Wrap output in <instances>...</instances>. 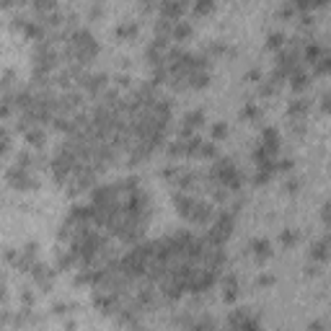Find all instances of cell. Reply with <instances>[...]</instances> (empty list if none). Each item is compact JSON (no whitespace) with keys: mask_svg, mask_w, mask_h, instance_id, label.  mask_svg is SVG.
I'll return each mask as SVG.
<instances>
[{"mask_svg":"<svg viewBox=\"0 0 331 331\" xmlns=\"http://www.w3.org/2000/svg\"><path fill=\"white\" fill-rule=\"evenodd\" d=\"M259 106H256V104H246L243 109H241V117L243 119H259Z\"/></svg>","mask_w":331,"mask_h":331,"instance_id":"d4e9b609","label":"cell"},{"mask_svg":"<svg viewBox=\"0 0 331 331\" xmlns=\"http://www.w3.org/2000/svg\"><path fill=\"white\" fill-rule=\"evenodd\" d=\"M140 3L145 5V11H148V8H150V3H153V0H140Z\"/></svg>","mask_w":331,"mask_h":331,"instance_id":"60d3db41","label":"cell"},{"mask_svg":"<svg viewBox=\"0 0 331 331\" xmlns=\"http://www.w3.org/2000/svg\"><path fill=\"white\" fill-rule=\"evenodd\" d=\"M173 202H176V210H179V215L189 220L191 210H194V205H197V199L191 197V194H187V191H179V194L173 197Z\"/></svg>","mask_w":331,"mask_h":331,"instance_id":"9c48e42d","label":"cell"},{"mask_svg":"<svg viewBox=\"0 0 331 331\" xmlns=\"http://www.w3.org/2000/svg\"><path fill=\"white\" fill-rule=\"evenodd\" d=\"M233 233V215H228V213H223L215 223H213V228L207 231V238L205 241H210V243H215V246H223L225 241H228V236Z\"/></svg>","mask_w":331,"mask_h":331,"instance_id":"7a4b0ae2","label":"cell"},{"mask_svg":"<svg viewBox=\"0 0 331 331\" xmlns=\"http://www.w3.org/2000/svg\"><path fill=\"white\" fill-rule=\"evenodd\" d=\"M321 54H324V47H321V44H308L306 52H303V57H306V62H310V65H313Z\"/></svg>","mask_w":331,"mask_h":331,"instance_id":"ffe728a7","label":"cell"},{"mask_svg":"<svg viewBox=\"0 0 331 331\" xmlns=\"http://www.w3.org/2000/svg\"><path fill=\"white\" fill-rule=\"evenodd\" d=\"M236 298H238V280L231 274V277L223 282V300L225 303H236Z\"/></svg>","mask_w":331,"mask_h":331,"instance_id":"4fadbf2b","label":"cell"},{"mask_svg":"<svg viewBox=\"0 0 331 331\" xmlns=\"http://www.w3.org/2000/svg\"><path fill=\"white\" fill-rule=\"evenodd\" d=\"M3 298H5V284H3V277H0V303H3Z\"/></svg>","mask_w":331,"mask_h":331,"instance_id":"ab89813d","label":"cell"},{"mask_svg":"<svg viewBox=\"0 0 331 331\" xmlns=\"http://www.w3.org/2000/svg\"><path fill=\"white\" fill-rule=\"evenodd\" d=\"M306 112H308V101H306V98L290 101V106H287V114H290V117H303Z\"/></svg>","mask_w":331,"mask_h":331,"instance_id":"2e32d148","label":"cell"},{"mask_svg":"<svg viewBox=\"0 0 331 331\" xmlns=\"http://www.w3.org/2000/svg\"><path fill=\"white\" fill-rule=\"evenodd\" d=\"M310 259L316 264H326V259H329V241L326 238H321V241H316L310 246Z\"/></svg>","mask_w":331,"mask_h":331,"instance_id":"8fae6325","label":"cell"},{"mask_svg":"<svg viewBox=\"0 0 331 331\" xmlns=\"http://www.w3.org/2000/svg\"><path fill=\"white\" fill-rule=\"evenodd\" d=\"M292 13H295V5H292V3H287V5H284L282 11H280V16H282V18H290Z\"/></svg>","mask_w":331,"mask_h":331,"instance_id":"836d02e7","label":"cell"},{"mask_svg":"<svg viewBox=\"0 0 331 331\" xmlns=\"http://www.w3.org/2000/svg\"><path fill=\"white\" fill-rule=\"evenodd\" d=\"M72 52H75L78 62H83V65H86L88 60H94L98 54V44L94 39V34L86 31V29H78L72 34Z\"/></svg>","mask_w":331,"mask_h":331,"instance_id":"6da1fadb","label":"cell"},{"mask_svg":"<svg viewBox=\"0 0 331 331\" xmlns=\"http://www.w3.org/2000/svg\"><path fill=\"white\" fill-rule=\"evenodd\" d=\"M117 36H119V39H132V36H137V24L130 21V24L117 26Z\"/></svg>","mask_w":331,"mask_h":331,"instance_id":"e0dca14e","label":"cell"},{"mask_svg":"<svg viewBox=\"0 0 331 331\" xmlns=\"http://www.w3.org/2000/svg\"><path fill=\"white\" fill-rule=\"evenodd\" d=\"M213 215H215L213 205H210V202H199V199H197V205H194V210H191V215H189V223L205 225V223H210V220H213Z\"/></svg>","mask_w":331,"mask_h":331,"instance_id":"8992f818","label":"cell"},{"mask_svg":"<svg viewBox=\"0 0 331 331\" xmlns=\"http://www.w3.org/2000/svg\"><path fill=\"white\" fill-rule=\"evenodd\" d=\"M280 241H282V246H284V248L295 246V243H298V231H282Z\"/></svg>","mask_w":331,"mask_h":331,"instance_id":"cb8c5ba5","label":"cell"},{"mask_svg":"<svg viewBox=\"0 0 331 331\" xmlns=\"http://www.w3.org/2000/svg\"><path fill=\"white\" fill-rule=\"evenodd\" d=\"M329 68H331V57L324 52V54H321V57L313 62V72H316V75H326Z\"/></svg>","mask_w":331,"mask_h":331,"instance_id":"d6986e66","label":"cell"},{"mask_svg":"<svg viewBox=\"0 0 331 331\" xmlns=\"http://www.w3.org/2000/svg\"><path fill=\"white\" fill-rule=\"evenodd\" d=\"M184 8H187V0H161V13L168 21H179L184 16Z\"/></svg>","mask_w":331,"mask_h":331,"instance_id":"52a82bcc","label":"cell"},{"mask_svg":"<svg viewBox=\"0 0 331 331\" xmlns=\"http://www.w3.org/2000/svg\"><path fill=\"white\" fill-rule=\"evenodd\" d=\"M329 0H310V8H324Z\"/></svg>","mask_w":331,"mask_h":331,"instance_id":"74e56055","label":"cell"},{"mask_svg":"<svg viewBox=\"0 0 331 331\" xmlns=\"http://www.w3.org/2000/svg\"><path fill=\"white\" fill-rule=\"evenodd\" d=\"M31 272H34V280L39 282V287H42L44 292H49L52 284H54V272H52V266L36 261V264L31 266Z\"/></svg>","mask_w":331,"mask_h":331,"instance_id":"277c9868","label":"cell"},{"mask_svg":"<svg viewBox=\"0 0 331 331\" xmlns=\"http://www.w3.org/2000/svg\"><path fill=\"white\" fill-rule=\"evenodd\" d=\"M34 5H36V11L47 13V11H54V5H57V0H34Z\"/></svg>","mask_w":331,"mask_h":331,"instance_id":"4316f807","label":"cell"},{"mask_svg":"<svg viewBox=\"0 0 331 331\" xmlns=\"http://www.w3.org/2000/svg\"><path fill=\"white\" fill-rule=\"evenodd\" d=\"M24 31H26V36H31V39H42V36H44V26L36 24V21H26Z\"/></svg>","mask_w":331,"mask_h":331,"instance_id":"44dd1931","label":"cell"},{"mask_svg":"<svg viewBox=\"0 0 331 331\" xmlns=\"http://www.w3.org/2000/svg\"><path fill=\"white\" fill-rule=\"evenodd\" d=\"M194 13L197 16H207V13H213L215 11V0H194Z\"/></svg>","mask_w":331,"mask_h":331,"instance_id":"ac0fdd59","label":"cell"},{"mask_svg":"<svg viewBox=\"0 0 331 331\" xmlns=\"http://www.w3.org/2000/svg\"><path fill=\"white\" fill-rule=\"evenodd\" d=\"M173 176H176V171H173V168H163V179H173Z\"/></svg>","mask_w":331,"mask_h":331,"instance_id":"f35d334b","label":"cell"},{"mask_svg":"<svg viewBox=\"0 0 331 331\" xmlns=\"http://www.w3.org/2000/svg\"><path fill=\"white\" fill-rule=\"evenodd\" d=\"M259 78H261L259 70H248V72H246V80H259Z\"/></svg>","mask_w":331,"mask_h":331,"instance_id":"d590c367","label":"cell"},{"mask_svg":"<svg viewBox=\"0 0 331 331\" xmlns=\"http://www.w3.org/2000/svg\"><path fill=\"white\" fill-rule=\"evenodd\" d=\"M292 166H295V161H292V158H284V161L277 163V168H280V171H292Z\"/></svg>","mask_w":331,"mask_h":331,"instance_id":"d6a6232c","label":"cell"},{"mask_svg":"<svg viewBox=\"0 0 331 331\" xmlns=\"http://www.w3.org/2000/svg\"><path fill=\"white\" fill-rule=\"evenodd\" d=\"M24 303H26V306H31V303H34V292L31 290H24Z\"/></svg>","mask_w":331,"mask_h":331,"instance_id":"8d00e7d4","label":"cell"},{"mask_svg":"<svg viewBox=\"0 0 331 331\" xmlns=\"http://www.w3.org/2000/svg\"><path fill=\"white\" fill-rule=\"evenodd\" d=\"M213 137H215V140H223V137H228V124H225V122H215V124H213Z\"/></svg>","mask_w":331,"mask_h":331,"instance_id":"484cf974","label":"cell"},{"mask_svg":"<svg viewBox=\"0 0 331 331\" xmlns=\"http://www.w3.org/2000/svg\"><path fill=\"white\" fill-rule=\"evenodd\" d=\"M199 155H202V158H215V155H217V148H215L213 142H202Z\"/></svg>","mask_w":331,"mask_h":331,"instance_id":"83f0119b","label":"cell"},{"mask_svg":"<svg viewBox=\"0 0 331 331\" xmlns=\"http://www.w3.org/2000/svg\"><path fill=\"white\" fill-rule=\"evenodd\" d=\"M261 148L266 153L277 155V148H280V132L274 130V127H266V130L261 132Z\"/></svg>","mask_w":331,"mask_h":331,"instance_id":"30bf717a","label":"cell"},{"mask_svg":"<svg viewBox=\"0 0 331 331\" xmlns=\"http://www.w3.org/2000/svg\"><path fill=\"white\" fill-rule=\"evenodd\" d=\"M210 54H223V52H228V47H225V44L223 42H213V44H210V49H207Z\"/></svg>","mask_w":331,"mask_h":331,"instance_id":"f546056e","label":"cell"},{"mask_svg":"<svg viewBox=\"0 0 331 331\" xmlns=\"http://www.w3.org/2000/svg\"><path fill=\"white\" fill-rule=\"evenodd\" d=\"M11 96H5V98H0V117H8L11 114Z\"/></svg>","mask_w":331,"mask_h":331,"instance_id":"f1b7e54d","label":"cell"},{"mask_svg":"<svg viewBox=\"0 0 331 331\" xmlns=\"http://www.w3.org/2000/svg\"><path fill=\"white\" fill-rule=\"evenodd\" d=\"M26 140H29V145H34V148H42L47 137H44V132L39 127H31V130H26Z\"/></svg>","mask_w":331,"mask_h":331,"instance_id":"9a60e30c","label":"cell"},{"mask_svg":"<svg viewBox=\"0 0 331 331\" xmlns=\"http://www.w3.org/2000/svg\"><path fill=\"white\" fill-rule=\"evenodd\" d=\"M5 179H8V184H11L13 189H34L36 187V179L29 176V171L18 168V166H13V168L5 171Z\"/></svg>","mask_w":331,"mask_h":331,"instance_id":"3957f363","label":"cell"},{"mask_svg":"<svg viewBox=\"0 0 331 331\" xmlns=\"http://www.w3.org/2000/svg\"><path fill=\"white\" fill-rule=\"evenodd\" d=\"M282 47H284V34L274 31L266 36V49H282Z\"/></svg>","mask_w":331,"mask_h":331,"instance_id":"7402d4cb","label":"cell"},{"mask_svg":"<svg viewBox=\"0 0 331 331\" xmlns=\"http://www.w3.org/2000/svg\"><path fill=\"white\" fill-rule=\"evenodd\" d=\"M228 326H233V329H261V321L248 316V310L241 308L238 313H233L231 318H228Z\"/></svg>","mask_w":331,"mask_h":331,"instance_id":"5b68a950","label":"cell"},{"mask_svg":"<svg viewBox=\"0 0 331 331\" xmlns=\"http://www.w3.org/2000/svg\"><path fill=\"white\" fill-rule=\"evenodd\" d=\"M298 187H300V184H298L295 179H287V181H284V191H290V194H295Z\"/></svg>","mask_w":331,"mask_h":331,"instance_id":"1f68e13d","label":"cell"},{"mask_svg":"<svg viewBox=\"0 0 331 331\" xmlns=\"http://www.w3.org/2000/svg\"><path fill=\"white\" fill-rule=\"evenodd\" d=\"M194 181H197L194 173H181L179 176V191H189L191 187H194Z\"/></svg>","mask_w":331,"mask_h":331,"instance_id":"603a6c76","label":"cell"},{"mask_svg":"<svg viewBox=\"0 0 331 331\" xmlns=\"http://www.w3.org/2000/svg\"><path fill=\"white\" fill-rule=\"evenodd\" d=\"M287 80H290V86L295 88V91H303V88L308 86V75H306V72H303L300 68H298V70H292L290 75H287Z\"/></svg>","mask_w":331,"mask_h":331,"instance_id":"5bb4252c","label":"cell"},{"mask_svg":"<svg viewBox=\"0 0 331 331\" xmlns=\"http://www.w3.org/2000/svg\"><path fill=\"white\" fill-rule=\"evenodd\" d=\"M191 34H194V29H191L189 21H173V29H171V36H173V39L184 42V39H189Z\"/></svg>","mask_w":331,"mask_h":331,"instance_id":"7c38bea8","label":"cell"},{"mask_svg":"<svg viewBox=\"0 0 331 331\" xmlns=\"http://www.w3.org/2000/svg\"><path fill=\"white\" fill-rule=\"evenodd\" d=\"M5 259L11 261V264H16V259H18V251H16V248H8V251H5Z\"/></svg>","mask_w":331,"mask_h":331,"instance_id":"e575fe53","label":"cell"},{"mask_svg":"<svg viewBox=\"0 0 331 331\" xmlns=\"http://www.w3.org/2000/svg\"><path fill=\"white\" fill-rule=\"evenodd\" d=\"M272 284H274L272 274H261V277H259V287H272Z\"/></svg>","mask_w":331,"mask_h":331,"instance_id":"4dcf8cb0","label":"cell"},{"mask_svg":"<svg viewBox=\"0 0 331 331\" xmlns=\"http://www.w3.org/2000/svg\"><path fill=\"white\" fill-rule=\"evenodd\" d=\"M251 254L259 264H264L272 256V243L266 241V238H256V241H251Z\"/></svg>","mask_w":331,"mask_h":331,"instance_id":"ba28073f","label":"cell"}]
</instances>
